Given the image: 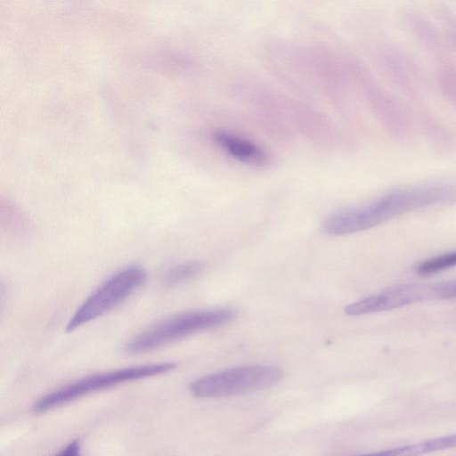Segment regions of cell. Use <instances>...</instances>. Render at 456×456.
Returning <instances> with one entry per match:
<instances>
[{"label": "cell", "instance_id": "obj_1", "mask_svg": "<svg viewBox=\"0 0 456 456\" xmlns=\"http://www.w3.org/2000/svg\"><path fill=\"white\" fill-rule=\"evenodd\" d=\"M456 200V184L426 183L400 188L361 207L327 216L322 231L330 235H346L379 225L396 216L430 206Z\"/></svg>", "mask_w": 456, "mask_h": 456}, {"label": "cell", "instance_id": "obj_2", "mask_svg": "<svg viewBox=\"0 0 456 456\" xmlns=\"http://www.w3.org/2000/svg\"><path fill=\"white\" fill-rule=\"evenodd\" d=\"M230 308L198 310L166 318L134 336L125 346L129 354L153 351L192 334L225 325L236 318Z\"/></svg>", "mask_w": 456, "mask_h": 456}, {"label": "cell", "instance_id": "obj_3", "mask_svg": "<svg viewBox=\"0 0 456 456\" xmlns=\"http://www.w3.org/2000/svg\"><path fill=\"white\" fill-rule=\"evenodd\" d=\"M147 272L137 265L126 266L96 288L69 319L66 330L71 332L111 311L126 300L146 281Z\"/></svg>", "mask_w": 456, "mask_h": 456}, {"label": "cell", "instance_id": "obj_4", "mask_svg": "<svg viewBox=\"0 0 456 456\" xmlns=\"http://www.w3.org/2000/svg\"><path fill=\"white\" fill-rule=\"evenodd\" d=\"M175 368V364L174 362H159L93 374L41 397L34 403L33 411L45 412L95 391L166 373Z\"/></svg>", "mask_w": 456, "mask_h": 456}, {"label": "cell", "instance_id": "obj_5", "mask_svg": "<svg viewBox=\"0 0 456 456\" xmlns=\"http://www.w3.org/2000/svg\"><path fill=\"white\" fill-rule=\"evenodd\" d=\"M282 375L275 366H241L199 378L190 383L189 388L200 398L226 397L271 387Z\"/></svg>", "mask_w": 456, "mask_h": 456}, {"label": "cell", "instance_id": "obj_6", "mask_svg": "<svg viewBox=\"0 0 456 456\" xmlns=\"http://www.w3.org/2000/svg\"><path fill=\"white\" fill-rule=\"evenodd\" d=\"M380 57L384 71L395 88L411 102L420 103L427 92V82L415 59L397 45H386Z\"/></svg>", "mask_w": 456, "mask_h": 456}, {"label": "cell", "instance_id": "obj_7", "mask_svg": "<svg viewBox=\"0 0 456 456\" xmlns=\"http://www.w3.org/2000/svg\"><path fill=\"white\" fill-rule=\"evenodd\" d=\"M403 20L419 44L436 61L449 56L448 45L438 28L425 13L415 8L405 9Z\"/></svg>", "mask_w": 456, "mask_h": 456}, {"label": "cell", "instance_id": "obj_8", "mask_svg": "<svg viewBox=\"0 0 456 456\" xmlns=\"http://www.w3.org/2000/svg\"><path fill=\"white\" fill-rule=\"evenodd\" d=\"M215 142L230 157L245 164L265 166L269 156L256 143L241 136L219 131L214 136Z\"/></svg>", "mask_w": 456, "mask_h": 456}, {"label": "cell", "instance_id": "obj_9", "mask_svg": "<svg viewBox=\"0 0 456 456\" xmlns=\"http://www.w3.org/2000/svg\"><path fill=\"white\" fill-rule=\"evenodd\" d=\"M416 123L436 150L444 152L456 147V134L432 110L419 109Z\"/></svg>", "mask_w": 456, "mask_h": 456}, {"label": "cell", "instance_id": "obj_10", "mask_svg": "<svg viewBox=\"0 0 456 456\" xmlns=\"http://www.w3.org/2000/svg\"><path fill=\"white\" fill-rule=\"evenodd\" d=\"M449 57L436 61L435 81L442 97L456 110V62Z\"/></svg>", "mask_w": 456, "mask_h": 456}, {"label": "cell", "instance_id": "obj_11", "mask_svg": "<svg viewBox=\"0 0 456 456\" xmlns=\"http://www.w3.org/2000/svg\"><path fill=\"white\" fill-rule=\"evenodd\" d=\"M203 265L198 261H189L169 268L163 275L165 287L171 288L183 283L200 273Z\"/></svg>", "mask_w": 456, "mask_h": 456}, {"label": "cell", "instance_id": "obj_12", "mask_svg": "<svg viewBox=\"0 0 456 456\" xmlns=\"http://www.w3.org/2000/svg\"><path fill=\"white\" fill-rule=\"evenodd\" d=\"M436 12L447 45L456 51V12L442 4L436 8Z\"/></svg>", "mask_w": 456, "mask_h": 456}, {"label": "cell", "instance_id": "obj_13", "mask_svg": "<svg viewBox=\"0 0 456 456\" xmlns=\"http://www.w3.org/2000/svg\"><path fill=\"white\" fill-rule=\"evenodd\" d=\"M456 265V251L441 255L420 263L416 272L422 275L431 274Z\"/></svg>", "mask_w": 456, "mask_h": 456}, {"label": "cell", "instance_id": "obj_14", "mask_svg": "<svg viewBox=\"0 0 456 456\" xmlns=\"http://www.w3.org/2000/svg\"><path fill=\"white\" fill-rule=\"evenodd\" d=\"M54 456H82L79 440L71 441Z\"/></svg>", "mask_w": 456, "mask_h": 456}]
</instances>
